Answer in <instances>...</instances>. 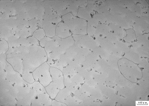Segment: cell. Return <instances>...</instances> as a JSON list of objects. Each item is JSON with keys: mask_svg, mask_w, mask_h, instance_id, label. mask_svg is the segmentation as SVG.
<instances>
[{"mask_svg": "<svg viewBox=\"0 0 149 106\" xmlns=\"http://www.w3.org/2000/svg\"><path fill=\"white\" fill-rule=\"evenodd\" d=\"M47 60V54L44 48L38 45H31L23 59L24 70L33 73Z\"/></svg>", "mask_w": 149, "mask_h": 106, "instance_id": "cell-1", "label": "cell"}, {"mask_svg": "<svg viewBox=\"0 0 149 106\" xmlns=\"http://www.w3.org/2000/svg\"><path fill=\"white\" fill-rule=\"evenodd\" d=\"M50 66L46 62L36 68L32 73L35 80L39 81L45 87L52 82L50 72Z\"/></svg>", "mask_w": 149, "mask_h": 106, "instance_id": "cell-2", "label": "cell"}, {"mask_svg": "<svg viewBox=\"0 0 149 106\" xmlns=\"http://www.w3.org/2000/svg\"><path fill=\"white\" fill-rule=\"evenodd\" d=\"M64 24L75 34H84L86 33V23L84 20L75 18L66 21Z\"/></svg>", "mask_w": 149, "mask_h": 106, "instance_id": "cell-3", "label": "cell"}, {"mask_svg": "<svg viewBox=\"0 0 149 106\" xmlns=\"http://www.w3.org/2000/svg\"><path fill=\"white\" fill-rule=\"evenodd\" d=\"M50 72L52 78V81L59 89H62L64 88V77L62 72L57 68L51 67Z\"/></svg>", "mask_w": 149, "mask_h": 106, "instance_id": "cell-4", "label": "cell"}, {"mask_svg": "<svg viewBox=\"0 0 149 106\" xmlns=\"http://www.w3.org/2000/svg\"><path fill=\"white\" fill-rule=\"evenodd\" d=\"M47 93H40L37 94L36 98L31 101V106H49L52 105V100Z\"/></svg>", "mask_w": 149, "mask_h": 106, "instance_id": "cell-5", "label": "cell"}, {"mask_svg": "<svg viewBox=\"0 0 149 106\" xmlns=\"http://www.w3.org/2000/svg\"><path fill=\"white\" fill-rule=\"evenodd\" d=\"M56 26L52 23L43 20L38 21V26L44 30L46 36L51 38L54 37L56 35Z\"/></svg>", "mask_w": 149, "mask_h": 106, "instance_id": "cell-6", "label": "cell"}, {"mask_svg": "<svg viewBox=\"0 0 149 106\" xmlns=\"http://www.w3.org/2000/svg\"><path fill=\"white\" fill-rule=\"evenodd\" d=\"M7 61L11 64L16 71L22 75L24 70L23 61L16 55L13 57L7 59Z\"/></svg>", "mask_w": 149, "mask_h": 106, "instance_id": "cell-7", "label": "cell"}, {"mask_svg": "<svg viewBox=\"0 0 149 106\" xmlns=\"http://www.w3.org/2000/svg\"><path fill=\"white\" fill-rule=\"evenodd\" d=\"M17 100L14 96L8 92L1 91V105L4 106H15Z\"/></svg>", "mask_w": 149, "mask_h": 106, "instance_id": "cell-8", "label": "cell"}, {"mask_svg": "<svg viewBox=\"0 0 149 106\" xmlns=\"http://www.w3.org/2000/svg\"><path fill=\"white\" fill-rule=\"evenodd\" d=\"M71 35L69 29L64 23L60 22L57 25L56 29V36L64 39Z\"/></svg>", "mask_w": 149, "mask_h": 106, "instance_id": "cell-9", "label": "cell"}, {"mask_svg": "<svg viewBox=\"0 0 149 106\" xmlns=\"http://www.w3.org/2000/svg\"><path fill=\"white\" fill-rule=\"evenodd\" d=\"M75 91V88L73 87H67L61 89L55 99L58 101L64 103L65 99L70 96L71 93H74Z\"/></svg>", "mask_w": 149, "mask_h": 106, "instance_id": "cell-10", "label": "cell"}, {"mask_svg": "<svg viewBox=\"0 0 149 106\" xmlns=\"http://www.w3.org/2000/svg\"><path fill=\"white\" fill-rule=\"evenodd\" d=\"M45 89L51 99L55 98L60 90L53 82L50 83L47 86L45 87Z\"/></svg>", "mask_w": 149, "mask_h": 106, "instance_id": "cell-11", "label": "cell"}, {"mask_svg": "<svg viewBox=\"0 0 149 106\" xmlns=\"http://www.w3.org/2000/svg\"><path fill=\"white\" fill-rule=\"evenodd\" d=\"M1 38L7 41L8 40L11 36H13L16 34L13 30L10 29L7 27L1 26Z\"/></svg>", "mask_w": 149, "mask_h": 106, "instance_id": "cell-12", "label": "cell"}, {"mask_svg": "<svg viewBox=\"0 0 149 106\" xmlns=\"http://www.w3.org/2000/svg\"><path fill=\"white\" fill-rule=\"evenodd\" d=\"M59 46V45L58 43L55 41L53 38H52L51 40H49L45 44L44 47V49L47 54H48L52 52Z\"/></svg>", "mask_w": 149, "mask_h": 106, "instance_id": "cell-13", "label": "cell"}, {"mask_svg": "<svg viewBox=\"0 0 149 106\" xmlns=\"http://www.w3.org/2000/svg\"><path fill=\"white\" fill-rule=\"evenodd\" d=\"M54 61V63L50 66L57 68L61 71H62L63 68L66 67L68 64V63L61 58H60L59 60Z\"/></svg>", "mask_w": 149, "mask_h": 106, "instance_id": "cell-14", "label": "cell"}, {"mask_svg": "<svg viewBox=\"0 0 149 106\" xmlns=\"http://www.w3.org/2000/svg\"><path fill=\"white\" fill-rule=\"evenodd\" d=\"M21 75L24 80L27 83H32L35 82V80L34 79L32 73H31L29 70H24Z\"/></svg>", "mask_w": 149, "mask_h": 106, "instance_id": "cell-15", "label": "cell"}, {"mask_svg": "<svg viewBox=\"0 0 149 106\" xmlns=\"http://www.w3.org/2000/svg\"><path fill=\"white\" fill-rule=\"evenodd\" d=\"M30 86L37 91V94L40 93H46L45 87L38 81H35L32 83H30Z\"/></svg>", "mask_w": 149, "mask_h": 106, "instance_id": "cell-16", "label": "cell"}, {"mask_svg": "<svg viewBox=\"0 0 149 106\" xmlns=\"http://www.w3.org/2000/svg\"><path fill=\"white\" fill-rule=\"evenodd\" d=\"M16 34L18 35L20 38H27L32 35L30 32L29 26L24 27L19 32L17 33Z\"/></svg>", "mask_w": 149, "mask_h": 106, "instance_id": "cell-17", "label": "cell"}, {"mask_svg": "<svg viewBox=\"0 0 149 106\" xmlns=\"http://www.w3.org/2000/svg\"><path fill=\"white\" fill-rule=\"evenodd\" d=\"M62 73L64 77H70L75 74L76 69L71 66H66L63 68L62 70Z\"/></svg>", "mask_w": 149, "mask_h": 106, "instance_id": "cell-18", "label": "cell"}, {"mask_svg": "<svg viewBox=\"0 0 149 106\" xmlns=\"http://www.w3.org/2000/svg\"><path fill=\"white\" fill-rule=\"evenodd\" d=\"M38 21L36 19H33L28 21V26L29 28L30 32L33 34L36 30H37L38 26Z\"/></svg>", "mask_w": 149, "mask_h": 106, "instance_id": "cell-19", "label": "cell"}, {"mask_svg": "<svg viewBox=\"0 0 149 106\" xmlns=\"http://www.w3.org/2000/svg\"><path fill=\"white\" fill-rule=\"evenodd\" d=\"M45 31L42 28L36 30L33 34V36L40 41L45 37Z\"/></svg>", "mask_w": 149, "mask_h": 106, "instance_id": "cell-20", "label": "cell"}, {"mask_svg": "<svg viewBox=\"0 0 149 106\" xmlns=\"http://www.w3.org/2000/svg\"><path fill=\"white\" fill-rule=\"evenodd\" d=\"M0 43H1V49H0L1 54L7 53L9 49V45L8 42L6 40L1 38Z\"/></svg>", "mask_w": 149, "mask_h": 106, "instance_id": "cell-21", "label": "cell"}, {"mask_svg": "<svg viewBox=\"0 0 149 106\" xmlns=\"http://www.w3.org/2000/svg\"><path fill=\"white\" fill-rule=\"evenodd\" d=\"M17 44L19 46L21 45H24V46H31L32 45L29 42L27 38H20L17 40Z\"/></svg>", "mask_w": 149, "mask_h": 106, "instance_id": "cell-22", "label": "cell"}, {"mask_svg": "<svg viewBox=\"0 0 149 106\" xmlns=\"http://www.w3.org/2000/svg\"><path fill=\"white\" fill-rule=\"evenodd\" d=\"M29 42L32 45H39V41L33 36L27 38Z\"/></svg>", "mask_w": 149, "mask_h": 106, "instance_id": "cell-23", "label": "cell"}, {"mask_svg": "<svg viewBox=\"0 0 149 106\" xmlns=\"http://www.w3.org/2000/svg\"><path fill=\"white\" fill-rule=\"evenodd\" d=\"M52 38L49 37H45L43 39H42L41 41H40V46L44 48L45 44L48 41L51 40Z\"/></svg>", "mask_w": 149, "mask_h": 106, "instance_id": "cell-24", "label": "cell"}, {"mask_svg": "<svg viewBox=\"0 0 149 106\" xmlns=\"http://www.w3.org/2000/svg\"><path fill=\"white\" fill-rule=\"evenodd\" d=\"M52 105L53 106H65L66 105L63 102L58 101L55 100H53L52 101Z\"/></svg>", "mask_w": 149, "mask_h": 106, "instance_id": "cell-25", "label": "cell"}, {"mask_svg": "<svg viewBox=\"0 0 149 106\" xmlns=\"http://www.w3.org/2000/svg\"><path fill=\"white\" fill-rule=\"evenodd\" d=\"M72 17V15L69 13V14L65 15V16H63L62 17L63 21H64V22H66V21L71 20Z\"/></svg>", "mask_w": 149, "mask_h": 106, "instance_id": "cell-26", "label": "cell"}]
</instances>
